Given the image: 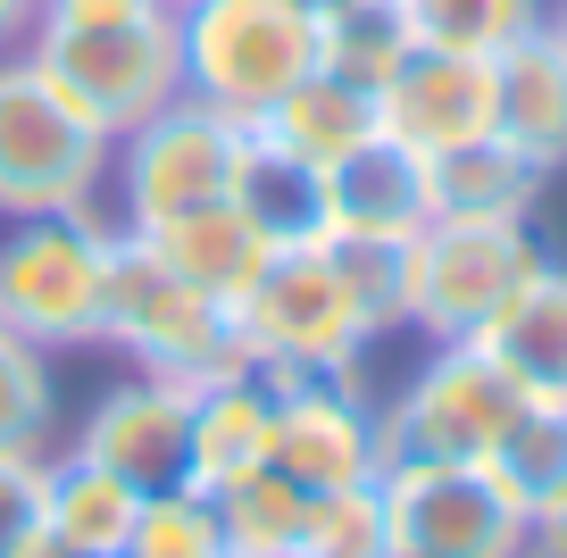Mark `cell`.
Returning a JSON list of instances; mask_svg holds the SVG:
<instances>
[{
	"label": "cell",
	"instance_id": "cell-1",
	"mask_svg": "<svg viewBox=\"0 0 567 558\" xmlns=\"http://www.w3.org/2000/svg\"><path fill=\"white\" fill-rule=\"evenodd\" d=\"M117 259V217L68 209V217H9L0 234V326L34 350H101V300Z\"/></svg>",
	"mask_w": 567,
	"mask_h": 558
},
{
	"label": "cell",
	"instance_id": "cell-2",
	"mask_svg": "<svg viewBox=\"0 0 567 558\" xmlns=\"http://www.w3.org/2000/svg\"><path fill=\"white\" fill-rule=\"evenodd\" d=\"M234 333H243V359L267 366L276 384L292 375H334V384H368V317L351 309L342 276L326 267L318 242H276L267 267L250 276V292L234 300Z\"/></svg>",
	"mask_w": 567,
	"mask_h": 558
},
{
	"label": "cell",
	"instance_id": "cell-3",
	"mask_svg": "<svg viewBox=\"0 0 567 558\" xmlns=\"http://www.w3.org/2000/svg\"><path fill=\"white\" fill-rule=\"evenodd\" d=\"M117 134L92 125L25 51L0 59V217H68L109 200Z\"/></svg>",
	"mask_w": 567,
	"mask_h": 558
},
{
	"label": "cell",
	"instance_id": "cell-4",
	"mask_svg": "<svg viewBox=\"0 0 567 558\" xmlns=\"http://www.w3.org/2000/svg\"><path fill=\"white\" fill-rule=\"evenodd\" d=\"M25 59L109 134H134L142 117L184 101L176 9H134V18H101V25H34Z\"/></svg>",
	"mask_w": 567,
	"mask_h": 558
},
{
	"label": "cell",
	"instance_id": "cell-5",
	"mask_svg": "<svg viewBox=\"0 0 567 558\" xmlns=\"http://www.w3.org/2000/svg\"><path fill=\"white\" fill-rule=\"evenodd\" d=\"M184 42V92L226 117H267V101L318 68V18L309 0H193L176 9Z\"/></svg>",
	"mask_w": 567,
	"mask_h": 558
},
{
	"label": "cell",
	"instance_id": "cell-6",
	"mask_svg": "<svg viewBox=\"0 0 567 558\" xmlns=\"http://www.w3.org/2000/svg\"><path fill=\"white\" fill-rule=\"evenodd\" d=\"M101 350H117L142 375H217V366H243V333L234 309L176 276V267L151 259L142 234L117 226V259H109V300H101Z\"/></svg>",
	"mask_w": 567,
	"mask_h": 558
},
{
	"label": "cell",
	"instance_id": "cell-7",
	"mask_svg": "<svg viewBox=\"0 0 567 558\" xmlns=\"http://www.w3.org/2000/svg\"><path fill=\"white\" fill-rule=\"evenodd\" d=\"M384 558H517L534 517L501 492L484 458H384Z\"/></svg>",
	"mask_w": 567,
	"mask_h": 558
},
{
	"label": "cell",
	"instance_id": "cell-8",
	"mask_svg": "<svg viewBox=\"0 0 567 558\" xmlns=\"http://www.w3.org/2000/svg\"><path fill=\"white\" fill-rule=\"evenodd\" d=\"M234 167H243V117L209 101H167L159 117H142L134 134H117L109 158V217L125 234H151L184 209L234 200Z\"/></svg>",
	"mask_w": 567,
	"mask_h": 558
},
{
	"label": "cell",
	"instance_id": "cell-9",
	"mask_svg": "<svg viewBox=\"0 0 567 558\" xmlns=\"http://www.w3.org/2000/svg\"><path fill=\"white\" fill-rule=\"evenodd\" d=\"M543 259H550L543 234L509 226V217H425L417 226V309H409V333L417 342H476Z\"/></svg>",
	"mask_w": 567,
	"mask_h": 558
},
{
	"label": "cell",
	"instance_id": "cell-10",
	"mask_svg": "<svg viewBox=\"0 0 567 558\" xmlns=\"http://www.w3.org/2000/svg\"><path fill=\"white\" fill-rule=\"evenodd\" d=\"M517 401L526 392L509 384V366L484 342H425L409 384L392 401H375L384 458H484L501 442V425L517 417Z\"/></svg>",
	"mask_w": 567,
	"mask_h": 558
},
{
	"label": "cell",
	"instance_id": "cell-11",
	"mask_svg": "<svg viewBox=\"0 0 567 558\" xmlns=\"http://www.w3.org/2000/svg\"><path fill=\"white\" fill-rule=\"evenodd\" d=\"M267 467H284L301 492L375 484V467H384L375 392H368V384H334V375H292V384H276Z\"/></svg>",
	"mask_w": 567,
	"mask_h": 558
},
{
	"label": "cell",
	"instance_id": "cell-12",
	"mask_svg": "<svg viewBox=\"0 0 567 558\" xmlns=\"http://www.w3.org/2000/svg\"><path fill=\"white\" fill-rule=\"evenodd\" d=\"M68 451H84L92 467L125 475L134 492H167V484H193V384L184 375H125L109 384L101 401L84 409Z\"/></svg>",
	"mask_w": 567,
	"mask_h": 558
},
{
	"label": "cell",
	"instance_id": "cell-13",
	"mask_svg": "<svg viewBox=\"0 0 567 558\" xmlns=\"http://www.w3.org/2000/svg\"><path fill=\"white\" fill-rule=\"evenodd\" d=\"M375 117L392 142H409L417 158H443L460 142L493 134V59H460V51H417L375 84Z\"/></svg>",
	"mask_w": 567,
	"mask_h": 558
},
{
	"label": "cell",
	"instance_id": "cell-14",
	"mask_svg": "<svg viewBox=\"0 0 567 558\" xmlns=\"http://www.w3.org/2000/svg\"><path fill=\"white\" fill-rule=\"evenodd\" d=\"M318 209H326L318 234H417L425 217H434L425 158L375 125V134L351 142L334 167H318Z\"/></svg>",
	"mask_w": 567,
	"mask_h": 558
},
{
	"label": "cell",
	"instance_id": "cell-15",
	"mask_svg": "<svg viewBox=\"0 0 567 558\" xmlns=\"http://www.w3.org/2000/svg\"><path fill=\"white\" fill-rule=\"evenodd\" d=\"M493 134L543 175H567V42L550 25L517 34L493 59Z\"/></svg>",
	"mask_w": 567,
	"mask_h": 558
},
{
	"label": "cell",
	"instance_id": "cell-16",
	"mask_svg": "<svg viewBox=\"0 0 567 558\" xmlns=\"http://www.w3.org/2000/svg\"><path fill=\"white\" fill-rule=\"evenodd\" d=\"M267 434H276V375L267 366L243 359L193 384V484L200 492L250 475L267 458Z\"/></svg>",
	"mask_w": 567,
	"mask_h": 558
},
{
	"label": "cell",
	"instance_id": "cell-17",
	"mask_svg": "<svg viewBox=\"0 0 567 558\" xmlns=\"http://www.w3.org/2000/svg\"><path fill=\"white\" fill-rule=\"evenodd\" d=\"M501 366H509V384L526 401H567V259H543L517 300L476 333Z\"/></svg>",
	"mask_w": 567,
	"mask_h": 558
},
{
	"label": "cell",
	"instance_id": "cell-18",
	"mask_svg": "<svg viewBox=\"0 0 567 558\" xmlns=\"http://www.w3.org/2000/svg\"><path fill=\"white\" fill-rule=\"evenodd\" d=\"M142 242H151V259L159 267H176L184 283H193V292H209V300H243L250 292V276H259L267 267V234L250 226L243 209H234V200H209V209H184V217H167V226H151L142 234Z\"/></svg>",
	"mask_w": 567,
	"mask_h": 558
},
{
	"label": "cell",
	"instance_id": "cell-19",
	"mask_svg": "<svg viewBox=\"0 0 567 558\" xmlns=\"http://www.w3.org/2000/svg\"><path fill=\"white\" fill-rule=\"evenodd\" d=\"M425 193H434V217H509V226H534L550 175L526 151H509L501 134H476L460 151L425 158Z\"/></svg>",
	"mask_w": 567,
	"mask_h": 558
},
{
	"label": "cell",
	"instance_id": "cell-20",
	"mask_svg": "<svg viewBox=\"0 0 567 558\" xmlns=\"http://www.w3.org/2000/svg\"><path fill=\"white\" fill-rule=\"evenodd\" d=\"M42 508H51L59 558H125V534H134V517H142V492L59 442L51 451V500Z\"/></svg>",
	"mask_w": 567,
	"mask_h": 558
},
{
	"label": "cell",
	"instance_id": "cell-21",
	"mask_svg": "<svg viewBox=\"0 0 567 558\" xmlns=\"http://www.w3.org/2000/svg\"><path fill=\"white\" fill-rule=\"evenodd\" d=\"M267 142H284V151L301 158V167H334L351 142H368L375 125V92H359V84H342V75H326V68H309L301 84L284 92V101H267V117H250Z\"/></svg>",
	"mask_w": 567,
	"mask_h": 558
},
{
	"label": "cell",
	"instance_id": "cell-22",
	"mask_svg": "<svg viewBox=\"0 0 567 558\" xmlns=\"http://www.w3.org/2000/svg\"><path fill=\"white\" fill-rule=\"evenodd\" d=\"M309 18H318V68L342 75V84H359V92H375L417 51L409 0H309Z\"/></svg>",
	"mask_w": 567,
	"mask_h": 558
},
{
	"label": "cell",
	"instance_id": "cell-23",
	"mask_svg": "<svg viewBox=\"0 0 567 558\" xmlns=\"http://www.w3.org/2000/svg\"><path fill=\"white\" fill-rule=\"evenodd\" d=\"M318 250L342 276V292L368 317L375 342L409 333V309H417V234H318Z\"/></svg>",
	"mask_w": 567,
	"mask_h": 558
},
{
	"label": "cell",
	"instance_id": "cell-24",
	"mask_svg": "<svg viewBox=\"0 0 567 558\" xmlns=\"http://www.w3.org/2000/svg\"><path fill=\"white\" fill-rule=\"evenodd\" d=\"M234 209L267 234V242H318L326 209H318V167L267 142L259 125H243V167H234Z\"/></svg>",
	"mask_w": 567,
	"mask_h": 558
},
{
	"label": "cell",
	"instance_id": "cell-25",
	"mask_svg": "<svg viewBox=\"0 0 567 558\" xmlns=\"http://www.w3.org/2000/svg\"><path fill=\"white\" fill-rule=\"evenodd\" d=\"M484 467L501 475L517 508L534 525L567 500V401H517V417L501 425V442L484 451Z\"/></svg>",
	"mask_w": 567,
	"mask_h": 558
},
{
	"label": "cell",
	"instance_id": "cell-26",
	"mask_svg": "<svg viewBox=\"0 0 567 558\" xmlns=\"http://www.w3.org/2000/svg\"><path fill=\"white\" fill-rule=\"evenodd\" d=\"M209 500H217V517H226V550L234 558H301L309 500H318V492H301L284 467H267V458H259L250 475L217 484Z\"/></svg>",
	"mask_w": 567,
	"mask_h": 558
},
{
	"label": "cell",
	"instance_id": "cell-27",
	"mask_svg": "<svg viewBox=\"0 0 567 558\" xmlns=\"http://www.w3.org/2000/svg\"><path fill=\"white\" fill-rule=\"evenodd\" d=\"M59 451V359L0 326V458Z\"/></svg>",
	"mask_w": 567,
	"mask_h": 558
},
{
	"label": "cell",
	"instance_id": "cell-28",
	"mask_svg": "<svg viewBox=\"0 0 567 558\" xmlns=\"http://www.w3.org/2000/svg\"><path fill=\"white\" fill-rule=\"evenodd\" d=\"M409 18H417V42H434V51L501 59L517 34L550 25V0H409Z\"/></svg>",
	"mask_w": 567,
	"mask_h": 558
},
{
	"label": "cell",
	"instance_id": "cell-29",
	"mask_svg": "<svg viewBox=\"0 0 567 558\" xmlns=\"http://www.w3.org/2000/svg\"><path fill=\"white\" fill-rule=\"evenodd\" d=\"M125 558H234L226 550V517L200 484H167L142 492V517L125 534Z\"/></svg>",
	"mask_w": 567,
	"mask_h": 558
},
{
	"label": "cell",
	"instance_id": "cell-30",
	"mask_svg": "<svg viewBox=\"0 0 567 558\" xmlns=\"http://www.w3.org/2000/svg\"><path fill=\"white\" fill-rule=\"evenodd\" d=\"M301 558H384V500H375V484L318 492V500H309Z\"/></svg>",
	"mask_w": 567,
	"mask_h": 558
},
{
	"label": "cell",
	"instance_id": "cell-31",
	"mask_svg": "<svg viewBox=\"0 0 567 558\" xmlns=\"http://www.w3.org/2000/svg\"><path fill=\"white\" fill-rule=\"evenodd\" d=\"M42 500H51V458H0V558H59Z\"/></svg>",
	"mask_w": 567,
	"mask_h": 558
},
{
	"label": "cell",
	"instance_id": "cell-32",
	"mask_svg": "<svg viewBox=\"0 0 567 558\" xmlns=\"http://www.w3.org/2000/svg\"><path fill=\"white\" fill-rule=\"evenodd\" d=\"M34 9H42V0H0V59L25 51V34H34Z\"/></svg>",
	"mask_w": 567,
	"mask_h": 558
},
{
	"label": "cell",
	"instance_id": "cell-33",
	"mask_svg": "<svg viewBox=\"0 0 567 558\" xmlns=\"http://www.w3.org/2000/svg\"><path fill=\"white\" fill-rule=\"evenodd\" d=\"M534 541H550V550H559V558H567V500H559V508H550V517H543V525H534Z\"/></svg>",
	"mask_w": 567,
	"mask_h": 558
},
{
	"label": "cell",
	"instance_id": "cell-34",
	"mask_svg": "<svg viewBox=\"0 0 567 558\" xmlns=\"http://www.w3.org/2000/svg\"><path fill=\"white\" fill-rule=\"evenodd\" d=\"M550 34H559V42H567V0H550Z\"/></svg>",
	"mask_w": 567,
	"mask_h": 558
},
{
	"label": "cell",
	"instance_id": "cell-35",
	"mask_svg": "<svg viewBox=\"0 0 567 558\" xmlns=\"http://www.w3.org/2000/svg\"><path fill=\"white\" fill-rule=\"evenodd\" d=\"M517 558H559V550H550V541H526V550H517Z\"/></svg>",
	"mask_w": 567,
	"mask_h": 558
},
{
	"label": "cell",
	"instance_id": "cell-36",
	"mask_svg": "<svg viewBox=\"0 0 567 558\" xmlns=\"http://www.w3.org/2000/svg\"><path fill=\"white\" fill-rule=\"evenodd\" d=\"M167 9H193V0H167Z\"/></svg>",
	"mask_w": 567,
	"mask_h": 558
}]
</instances>
